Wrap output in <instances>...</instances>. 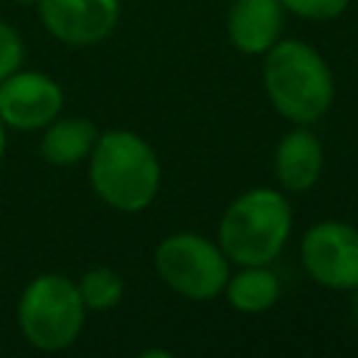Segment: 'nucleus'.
Instances as JSON below:
<instances>
[{
  "mask_svg": "<svg viewBox=\"0 0 358 358\" xmlns=\"http://www.w3.org/2000/svg\"><path fill=\"white\" fill-rule=\"evenodd\" d=\"M282 296V280L271 266H232L221 299L243 316L271 310Z\"/></svg>",
  "mask_w": 358,
  "mask_h": 358,
  "instance_id": "12",
  "label": "nucleus"
},
{
  "mask_svg": "<svg viewBox=\"0 0 358 358\" xmlns=\"http://www.w3.org/2000/svg\"><path fill=\"white\" fill-rule=\"evenodd\" d=\"M352 294H355V313H358V288H355Z\"/></svg>",
  "mask_w": 358,
  "mask_h": 358,
  "instance_id": "18",
  "label": "nucleus"
},
{
  "mask_svg": "<svg viewBox=\"0 0 358 358\" xmlns=\"http://www.w3.org/2000/svg\"><path fill=\"white\" fill-rule=\"evenodd\" d=\"M81 302L90 313H109L126 296V280L112 266H90L76 280Z\"/></svg>",
  "mask_w": 358,
  "mask_h": 358,
  "instance_id": "13",
  "label": "nucleus"
},
{
  "mask_svg": "<svg viewBox=\"0 0 358 358\" xmlns=\"http://www.w3.org/2000/svg\"><path fill=\"white\" fill-rule=\"evenodd\" d=\"M101 129L84 115H59L39 131V157L53 168L84 165Z\"/></svg>",
  "mask_w": 358,
  "mask_h": 358,
  "instance_id": "11",
  "label": "nucleus"
},
{
  "mask_svg": "<svg viewBox=\"0 0 358 358\" xmlns=\"http://www.w3.org/2000/svg\"><path fill=\"white\" fill-rule=\"evenodd\" d=\"M294 232V207L277 185L238 193L221 213L215 241L232 266H271Z\"/></svg>",
  "mask_w": 358,
  "mask_h": 358,
  "instance_id": "3",
  "label": "nucleus"
},
{
  "mask_svg": "<svg viewBox=\"0 0 358 358\" xmlns=\"http://www.w3.org/2000/svg\"><path fill=\"white\" fill-rule=\"evenodd\" d=\"M271 173L280 190L308 193L324 173V143L313 126H291L274 145Z\"/></svg>",
  "mask_w": 358,
  "mask_h": 358,
  "instance_id": "9",
  "label": "nucleus"
},
{
  "mask_svg": "<svg viewBox=\"0 0 358 358\" xmlns=\"http://www.w3.org/2000/svg\"><path fill=\"white\" fill-rule=\"evenodd\" d=\"M14 3H17V6H31V8L36 6V0H14Z\"/></svg>",
  "mask_w": 358,
  "mask_h": 358,
  "instance_id": "17",
  "label": "nucleus"
},
{
  "mask_svg": "<svg viewBox=\"0 0 358 358\" xmlns=\"http://www.w3.org/2000/svg\"><path fill=\"white\" fill-rule=\"evenodd\" d=\"M285 17L280 0H232L224 17L227 42L241 56L260 59L282 36Z\"/></svg>",
  "mask_w": 358,
  "mask_h": 358,
  "instance_id": "10",
  "label": "nucleus"
},
{
  "mask_svg": "<svg viewBox=\"0 0 358 358\" xmlns=\"http://www.w3.org/2000/svg\"><path fill=\"white\" fill-rule=\"evenodd\" d=\"M87 316L90 310L81 302L76 280L59 271L31 277L17 296V330L39 352L70 350L81 338Z\"/></svg>",
  "mask_w": 358,
  "mask_h": 358,
  "instance_id": "4",
  "label": "nucleus"
},
{
  "mask_svg": "<svg viewBox=\"0 0 358 358\" xmlns=\"http://www.w3.org/2000/svg\"><path fill=\"white\" fill-rule=\"evenodd\" d=\"M260 62L263 92L285 123L313 126L330 112L336 76L319 48L296 36H280Z\"/></svg>",
  "mask_w": 358,
  "mask_h": 358,
  "instance_id": "1",
  "label": "nucleus"
},
{
  "mask_svg": "<svg viewBox=\"0 0 358 358\" xmlns=\"http://www.w3.org/2000/svg\"><path fill=\"white\" fill-rule=\"evenodd\" d=\"M299 263L319 288L352 294L358 288V227L341 218L313 221L302 232Z\"/></svg>",
  "mask_w": 358,
  "mask_h": 358,
  "instance_id": "6",
  "label": "nucleus"
},
{
  "mask_svg": "<svg viewBox=\"0 0 358 358\" xmlns=\"http://www.w3.org/2000/svg\"><path fill=\"white\" fill-rule=\"evenodd\" d=\"M84 165L95 199L123 215L148 210L162 190L159 154L131 129H103Z\"/></svg>",
  "mask_w": 358,
  "mask_h": 358,
  "instance_id": "2",
  "label": "nucleus"
},
{
  "mask_svg": "<svg viewBox=\"0 0 358 358\" xmlns=\"http://www.w3.org/2000/svg\"><path fill=\"white\" fill-rule=\"evenodd\" d=\"M64 112L62 84L34 67H20L0 81V120L8 131L34 134Z\"/></svg>",
  "mask_w": 358,
  "mask_h": 358,
  "instance_id": "7",
  "label": "nucleus"
},
{
  "mask_svg": "<svg viewBox=\"0 0 358 358\" xmlns=\"http://www.w3.org/2000/svg\"><path fill=\"white\" fill-rule=\"evenodd\" d=\"M36 17L48 36L64 48H95L120 22V0H36Z\"/></svg>",
  "mask_w": 358,
  "mask_h": 358,
  "instance_id": "8",
  "label": "nucleus"
},
{
  "mask_svg": "<svg viewBox=\"0 0 358 358\" xmlns=\"http://www.w3.org/2000/svg\"><path fill=\"white\" fill-rule=\"evenodd\" d=\"M151 263L159 282L173 296L187 302L218 299L232 271V263L218 246V241L190 229L165 235L154 246Z\"/></svg>",
  "mask_w": 358,
  "mask_h": 358,
  "instance_id": "5",
  "label": "nucleus"
},
{
  "mask_svg": "<svg viewBox=\"0 0 358 358\" xmlns=\"http://www.w3.org/2000/svg\"><path fill=\"white\" fill-rule=\"evenodd\" d=\"M285 14L308 20V22H333L338 20L352 0H280Z\"/></svg>",
  "mask_w": 358,
  "mask_h": 358,
  "instance_id": "14",
  "label": "nucleus"
},
{
  "mask_svg": "<svg viewBox=\"0 0 358 358\" xmlns=\"http://www.w3.org/2000/svg\"><path fill=\"white\" fill-rule=\"evenodd\" d=\"M6 151H8V129H6V123L0 120V162H3Z\"/></svg>",
  "mask_w": 358,
  "mask_h": 358,
  "instance_id": "16",
  "label": "nucleus"
},
{
  "mask_svg": "<svg viewBox=\"0 0 358 358\" xmlns=\"http://www.w3.org/2000/svg\"><path fill=\"white\" fill-rule=\"evenodd\" d=\"M25 64V42L20 31L0 17V81Z\"/></svg>",
  "mask_w": 358,
  "mask_h": 358,
  "instance_id": "15",
  "label": "nucleus"
}]
</instances>
